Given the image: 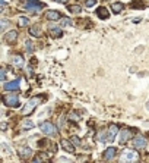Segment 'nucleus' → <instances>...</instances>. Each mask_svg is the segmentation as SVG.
Masks as SVG:
<instances>
[{
    "instance_id": "obj_26",
    "label": "nucleus",
    "mask_w": 149,
    "mask_h": 163,
    "mask_svg": "<svg viewBox=\"0 0 149 163\" xmlns=\"http://www.w3.org/2000/svg\"><path fill=\"white\" fill-rule=\"evenodd\" d=\"M25 47H26V50L31 53V51H32V43H31V41H26V43H25Z\"/></svg>"
},
{
    "instance_id": "obj_1",
    "label": "nucleus",
    "mask_w": 149,
    "mask_h": 163,
    "mask_svg": "<svg viewBox=\"0 0 149 163\" xmlns=\"http://www.w3.org/2000/svg\"><path fill=\"white\" fill-rule=\"evenodd\" d=\"M41 103V97H34V98H31L26 105H25L24 107H22V115H25V116H28V115H31L34 112V109L38 106Z\"/></svg>"
},
{
    "instance_id": "obj_25",
    "label": "nucleus",
    "mask_w": 149,
    "mask_h": 163,
    "mask_svg": "<svg viewBox=\"0 0 149 163\" xmlns=\"http://www.w3.org/2000/svg\"><path fill=\"white\" fill-rule=\"evenodd\" d=\"M97 5V0H85V6L86 8H92Z\"/></svg>"
},
{
    "instance_id": "obj_21",
    "label": "nucleus",
    "mask_w": 149,
    "mask_h": 163,
    "mask_svg": "<svg viewBox=\"0 0 149 163\" xmlns=\"http://www.w3.org/2000/svg\"><path fill=\"white\" fill-rule=\"evenodd\" d=\"M67 9H69V12H72V13H78V12L82 10V5H70V6H67Z\"/></svg>"
},
{
    "instance_id": "obj_18",
    "label": "nucleus",
    "mask_w": 149,
    "mask_h": 163,
    "mask_svg": "<svg viewBox=\"0 0 149 163\" xmlns=\"http://www.w3.org/2000/svg\"><path fill=\"white\" fill-rule=\"evenodd\" d=\"M34 126H35V123H34V121H31V119H26V121L22 122V128H24V129H32Z\"/></svg>"
},
{
    "instance_id": "obj_17",
    "label": "nucleus",
    "mask_w": 149,
    "mask_h": 163,
    "mask_svg": "<svg viewBox=\"0 0 149 163\" xmlns=\"http://www.w3.org/2000/svg\"><path fill=\"white\" fill-rule=\"evenodd\" d=\"M3 38L8 41V43H12V41H15L18 38V33L16 31H10V33L5 34V37H3Z\"/></svg>"
},
{
    "instance_id": "obj_24",
    "label": "nucleus",
    "mask_w": 149,
    "mask_h": 163,
    "mask_svg": "<svg viewBox=\"0 0 149 163\" xmlns=\"http://www.w3.org/2000/svg\"><path fill=\"white\" fill-rule=\"evenodd\" d=\"M28 18H25V16H21L19 18V27H24V25H28Z\"/></svg>"
},
{
    "instance_id": "obj_19",
    "label": "nucleus",
    "mask_w": 149,
    "mask_h": 163,
    "mask_svg": "<svg viewBox=\"0 0 149 163\" xmlns=\"http://www.w3.org/2000/svg\"><path fill=\"white\" fill-rule=\"evenodd\" d=\"M60 27H63V28H66V27H72V19L70 18H63L60 19Z\"/></svg>"
},
{
    "instance_id": "obj_8",
    "label": "nucleus",
    "mask_w": 149,
    "mask_h": 163,
    "mask_svg": "<svg viewBox=\"0 0 149 163\" xmlns=\"http://www.w3.org/2000/svg\"><path fill=\"white\" fill-rule=\"evenodd\" d=\"M45 18L48 21H58V19H61V13L57 12V10H47L45 12Z\"/></svg>"
},
{
    "instance_id": "obj_31",
    "label": "nucleus",
    "mask_w": 149,
    "mask_h": 163,
    "mask_svg": "<svg viewBox=\"0 0 149 163\" xmlns=\"http://www.w3.org/2000/svg\"><path fill=\"white\" fill-rule=\"evenodd\" d=\"M102 2H107V0H102Z\"/></svg>"
},
{
    "instance_id": "obj_16",
    "label": "nucleus",
    "mask_w": 149,
    "mask_h": 163,
    "mask_svg": "<svg viewBox=\"0 0 149 163\" xmlns=\"http://www.w3.org/2000/svg\"><path fill=\"white\" fill-rule=\"evenodd\" d=\"M12 62H13V65L15 66H19V68H21V66H24V57L21 56V55H15V56L12 57Z\"/></svg>"
},
{
    "instance_id": "obj_27",
    "label": "nucleus",
    "mask_w": 149,
    "mask_h": 163,
    "mask_svg": "<svg viewBox=\"0 0 149 163\" xmlns=\"http://www.w3.org/2000/svg\"><path fill=\"white\" fill-rule=\"evenodd\" d=\"M0 80H2V81H5V80H6V69H5V68L0 71Z\"/></svg>"
},
{
    "instance_id": "obj_6",
    "label": "nucleus",
    "mask_w": 149,
    "mask_h": 163,
    "mask_svg": "<svg viewBox=\"0 0 149 163\" xmlns=\"http://www.w3.org/2000/svg\"><path fill=\"white\" fill-rule=\"evenodd\" d=\"M19 84H21V81H19V80L6 82V84L3 85V90H5V91H16L18 88H21V87H19Z\"/></svg>"
},
{
    "instance_id": "obj_23",
    "label": "nucleus",
    "mask_w": 149,
    "mask_h": 163,
    "mask_svg": "<svg viewBox=\"0 0 149 163\" xmlns=\"http://www.w3.org/2000/svg\"><path fill=\"white\" fill-rule=\"evenodd\" d=\"M8 28H9V21L3 18V19L0 21V30H2V31H6Z\"/></svg>"
},
{
    "instance_id": "obj_12",
    "label": "nucleus",
    "mask_w": 149,
    "mask_h": 163,
    "mask_svg": "<svg viewBox=\"0 0 149 163\" xmlns=\"http://www.w3.org/2000/svg\"><path fill=\"white\" fill-rule=\"evenodd\" d=\"M60 144H61V147H63V150H66V151H69V153H73L74 151V146L72 141H67V140H61L60 141Z\"/></svg>"
},
{
    "instance_id": "obj_30",
    "label": "nucleus",
    "mask_w": 149,
    "mask_h": 163,
    "mask_svg": "<svg viewBox=\"0 0 149 163\" xmlns=\"http://www.w3.org/2000/svg\"><path fill=\"white\" fill-rule=\"evenodd\" d=\"M54 2H58V3H67L69 0H54Z\"/></svg>"
},
{
    "instance_id": "obj_20",
    "label": "nucleus",
    "mask_w": 149,
    "mask_h": 163,
    "mask_svg": "<svg viewBox=\"0 0 149 163\" xmlns=\"http://www.w3.org/2000/svg\"><path fill=\"white\" fill-rule=\"evenodd\" d=\"M50 31L54 37H61V30H58V27H54V25H50Z\"/></svg>"
},
{
    "instance_id": "obj_28",
    "label": "nucleus",
    "mask_w": 149,
    "mask_h": 163,
    "mask_svg": "<svg viewBox=\"0 0 149 163\" xmlns=\"http://www.w3.org/2000/svg\"><path fill=\"white\" fill-rule=\"evenodd\" d=\"M41 160H45V154H40L38 157L34 159V162H41Z\"/></svg>"
},
{
    "instance_id": "obj_7",
    "label": "nucleus",
    "mask_w": 149,
    "mask_h": 163,
    "mask_svg": "<svg viewBox=\"0 0 149 163\" xmlns=\"http://www.w3.org/2000/svg\"><path fill=\"white\" fill-rule=\"evenodd\" d=\"M117 132H118V126H117L116 123H111L110 128H108V143H113V141H114Z\"/></svg>"
},
{
    "instance_id": "obj_10",
    "label": "nucleus",
    "mask_w": 149,
    "mask_h": 163,
    "mask_svg": "<svg viewBox=\"0 0 149 163\" xmlns=\"http://www.w3.org/2000/svg\"><path fill=\"white\" fill-rule=\"evenodd\" d=\"M117 154L116 147H108L107 150L104 151V160H113Z\"/></svg>"
},
{
    "instance_id": "obj_13",
    "label": "nucleus",
    "mask_w": 149,
    "mask_h": 163,
    "mask_svg": "<svg viewBox=\"0 0 149 163\" xmlns=\"http://www.w3.org/2000/svg\"><path fill=\"white\" fill-rule=\"evenodd\" d=\"M130 138V132L129 129H123L120 132V138H118V143H120V146H124L126 143H127V140Z\"/></svg>"
},
{
    "instance_id": "obj_22",
    "label": "nucleus",
    "mask_w": 149,
    "mask_h": 163,
    "mask_svg": "<svg viewBox=\"0 0 149 163\" xmlns=\"http://www.w3.org/2000/svg\"><path fill=\"white\" fill-rule=\"evenodd\" d=\"M29 34L34 37H41V30L38 27H32V28H29Z\"/></svg>"
},
{
    "instance_id": "obj_9",
    "label": "nucleus",
    "mask_w": 149,
    "mask_h": 163,
    "mask_svg": "<svg viewBox=\"0 0 149 163\" xmlns=\"http://www.w3.org/2000/svg\"><path fill=\"white\" fill-rule=\"evenodd\" d=\"M133 146L136 147V148H145V146H146V138L142 137V135L134 137V140H133Z\"/></svg>"
},
{
    "instance_id": "obj_14",
    "label": "nucleus",
    "mask_w": 149,
    "mask_h": 163,
    "mask_svg": "<svg viewBox=\"0 0 149 163\" xmlns=\"http://www.w3.org/2000/svg\"><path fill=\"white\" fill-rule=\"evenodd\" d=\"M18 153H19V156H21V157H29V156L32 154V150H31V148H29V147H19V148H18Z\"/></svg>"
},
{
    "instance_id": "obj_3",
    "label": "nucleus",
    "mask_w": 149,
    "mask_h": 163,
    "mask_svg": "<svg viewBox=\"0 0 149 163\" xmlns=\"http://www.w3.org/2000/svg\"><path fill=\"white\" fill-rule=\"evenodd\" d=\"M40 129L45 134V135H50V137H53V135H56L57 134V126L56 125H53L51 122H42L41 125H40Z\"/></svg>"
},
{
    "instance_id": "obj_5",
    "label": "nucleus",
    "mask_w": 149,
    "mask_h": 163,
    "mask_svg": "<svg viewBox=\"0 0 149 163\" xmlns=\"http://www.w3.org/2000/svg\"><path fill=\"white\" fill-rule=\"evenodd\" d=\"M42 5L41 2H37V0H29V2H26L24 3V8L26 10H31V12H38L40 9H42Z\"/></svg>"
},
{
    "instance_id": "obj_29",
    "label": "nucleus",
    "mask_w": 149,
    "mask_h": 163,
    "mask_svg": "<svg viewBox=\"0 0 149 163\" xmlns=\"http://www.w3.org/2000/svg\"><path fill=\"white\" fill-rule=\"evenodd\" d=\"M72 143L76 144V146H81V140L78 138V137H72Z\"/></svg>"
},
{
    "instance_id": "obj_15",
    "label": "nucleus",
    "mask_w": 149,
    "mask_h": 163,
    "mask_svg": "<svg viewBox=\"0 0 149 163\" xmlns=\"http://www.w3.org/2000/svg\"><path fill=\"white\" fill-rule=\"evenodd\" d=\"M123 9H124V5L120 3V2H114V3L111 5V10H113L114 13H121Z\"/></svg>"
},
{
    "instance_id": "obj_2",
    "label": "nucleus",
    "mask_w": 149,
    "mask_h": 163,
    "mask_svg": "<svg viewBox=\"0 0 149 163\" xmlns=\"http://www.w3.org/2000/svg\"><path fill=\"white\" fill-rule=\"evenodd\" d=\"M139 154L134 150H124L120 156V162H137Z\"/></svg>"
},
{
    "instance_id": "obj_11",
    "label": "nucleus",
    "mask_w": 149,
    "mask_h": 163,
    "mask_svg": "<svg viewBox=\"0 0 149 163\" xmlns=\"http://www.w3.org/2000/svg\"><path fill=\"white\" fill-rule=\"evenodd\" d=\"M97 16H99L101 19H108L110 18V12H108V9L105 6H99L97 9Z\"/></svg>"
},
{
    "instance_id": "obj_4",
    "label": "nucleus",
    "mask_w": 149,
    "mask_h": 163,
    "mask_svg": "<svg viewBox=\"0 0 149 163\" xmlns=\"http://www.w3.org/2000/svg\"><path fill=\"white\" fill-rule=\"evenodd\" d=\"M3 103L9 107H18L19 106V96L18 94H8L3 97Z\"/></svg>"
}]
</instances>
